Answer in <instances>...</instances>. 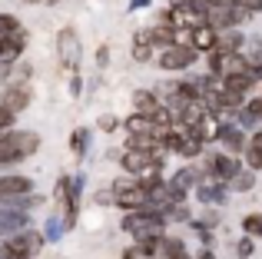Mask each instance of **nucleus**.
<instances>
[{
    "label": "nucleus",
    "mask_w": 262,
    "mask_h": 259,
    "mask_svg": "<svg viewBox=\"0 0 262 259\" xmlns=\"http://www.w3.org/2000/svg\"><path fill=\"white\" fill-rule=\"evenodd\" d=\"M133 60H136V63H149V60H153L149 30H136V37H133Z\"/></svg>",
    "instance_id": "16"
},
{
    "label": "nucleus",
    "mask_w": 262,
    "mask_h": 259,
    "mask_svg": "<svg viewBox=\"0 0 262 259\" xmlns=\"http://www.w3.org/2000/svg\"><path fill=\"white\" fill-rule=\"evenodd\" d=\"M113 203H116V206H123L126 213H136V209H146V206H149V193L140 186V183H133L129 189L116 193V196H113Z\"/></svg>",
    "instance_id": "8"
},
{
    "label": "nucleus",
    "mask_w": 262,
    "mask_h": 259,
    "mask_svg": "<svg viewBox=\"0 0 262 259\" xmlns=\"http://www.w3.org/2000/svg\"><path fill=\"white\" fill-rule=\"evenodd\" d=\"M236 4L246 10V17H249V13H262V0H236Z\"/></svg>",
    "instance_id": "33"
},
{
    "label": "nucleus",
    "mask_w": 262,
    "mask_h": 259,
    "mask_svg": "<svg viewBox=\"0 0 262 259\" xmlns=\"http://www.w3.org/2000/svg\"><path fill=\"white\" fill-rule=\"evenodd\" d=\"M100 130H103V133H113V130H116V117H100Z\"/></svg>",
    "instance_id": "36"
},
{
    "label": "nucleus",
    "mask_w": 262,
    "mask_h": 259,
    "mask_svg": "<svg viewBox=\"0 0 262 259\" xmlns=\"http://www.w3.org/2000/svg\"><path fill=\"white\" fill-rule=\"evenodd\" d=\"M123 233H129L136 243H153L163 236L166 229V220H163L156 209H136V213H126L123 216Z\"/></svg>",
    "instance_id": "1"
},
{
    "label": "nucleus",
    "mask_w": 262,
    "mask_h": 259,
    "mask_svg": "<svg viewBox=\"0 0 262 259\" xmlns=\"http://www.w3.org/2000/svg\"><path fill=\"white\" fill-rule=\"evenodd\" d=\"M186 10H192V13H199V17H206L209 13V0H186Z\"/></svg>",
    "instance_id": "31"
},
{
    "label": "nucleus",
    "mask_w": 262,
    "mask_h": 259,
    "mask_svg": "<svg viewBox=\"0 0 262 259\" xmlns=\"http://www.w3.org/2000/svg\"><path fill=\"white\" fill-rule=\"evenodd\" d=\"M120 163H123V169H126V173H149V169H153V173H160V166H163V160L160 156H149V153H136V149H126V153L120 156Z\"/></svg>",
    "instance_id": "7"
},
{
    "label": "nucleus",
    "mask_w": 262,
    "mask_h": 259,
    "mask_svg": "<svg viewBox=\"0 0 262 259\" xmlns=\"http://www.w3.org/2000/svg\"><path fill=\"white\" fill-rule=\"evenodd\" d=\"M24 27H20V20L13 17V13H0V40L10 37V33H20Z\"/></svg>",
    "instance_id": "25"
},
{
    "label": "nucleus",
    "mask_w": 262,
    "mask_h": 259,
    "mask_svg": "<svg viewBox=\"0 0 262 259\" xmlns=\"http://www.w3.org/2000/svg\"><path fill=\"white\" fill-rule=\"evenodd\" d=\"M243 47H246V33L239 30L216 33V53H243Z\"/></svg>",
    "instance_id": "13"
},
{
    "label": "nucleus",
    "mask_w": 262,
    "mask_h": 259,
    "mask_svg": "<svg viewBox=\"0 0 262 259\" xmlns=\"http://www.w3.org/2000/svg\"><path fill=\"white\" fill-rule=\"evenodd\" d=\"M209 4H212V0H209Z\"/></svg>",
    "instance_id": "45"
},
{
    "label": "nucleus",
    "mask_w": 262,
    "mask_h": 259,
    "mask_svg": "<svg viewBox=\"0 0 262 259\" xmlns=\"http://www.w3.org/2000/svg\"><path fill=\"white\" fill-rule=\"evenodd\" d=\"M70 93H73V97H80V93H83V80H80L77 73H73V80H70Z\"/></svg>",
    "instance_id": "37"
},
{
    "label": "nucleus",
    "mask_w": 262,
    "mask_h": 259,
    "mask_svg": "<svg viewBox=\"0 0 262 259\" xmlns=\"http://www.w3.org/2000/svg\"><path fill=\"white\" fill-rule=\"evenodd\" d=\"M30 226V213H17V209H0V240L20 233Z\"/></svg>",
    "instance_id": "11"
},
{
    "label": "nucleus",
    "mask_w": 262,
    "mask_h": 259,
    "mask_svg": "<svg viewBox=\"0 0 262 259\" xmlns=\"http://www.w3.org/2000/svg\"><path fill=\"white\" fill-rule=\"evenodd\" d=\"M203 146H206V143H199L192 133H186V130H183V136H179V143H176V153L183 156V160H196V156L203 153Z\"/></svg>",
    "instance_id": "18"
},
{
    "label": "nucleus",
    "mask_w": 262,
    "mask_h": 259,
    "mask_svg": "<svg viewBox=\"0 0 262 259\" xmlns=\"http://www.w3.org/2000/svg\"><path fill=\"white\" fill-rule=\"evenodd\" d=\"M43 243H57L60 236H63V223H60V216H47V223H43Z\"/></svg>",
    "instance_id": "23"
},
{
    "label": "nucleus",
    "mask_w": 262,
    "mask_h": 259,
    "mask_svg": "<svg viewBox=\"0 0 262 259\" xmlns=\"http://www.w3.org/2000/svg\"><path fill=\"white\" fill-rule=\"evenodd\" d=\"M149 4H153V0H129L126 10H143V7H149Z\"/></svg>",
    "instance_id": "38"
},
{
    "label": "nucleus",
    "mask_w": 262,
    "mask_h": 259,
    "mask_svg": "<svg viewBox=\"0 0 262 259\" xmlns=\"http://www.w3.org/2000/svg\"><path fill=\"white\" fill-rule=\"evenodd\" d=\"M256 83H259V80L252 77V73H232V77H223V87L232 90V93H239V97H246Z\"/></svg>",
    "instance_id": "15"
},
{
    "label": "nucleus",
    "mask_w": 262,
    "mask_h": 259,
    "mask_svg": "<svg viewBox=\"0 0 262 259\" xmlns=\"http://www.w3.org/2000/svg\"><path fill=\"white\" fill-rule=\"evenodd\" d=\"M173 259H192V256H189V253H179V256H173Z\"/></svg>",
    "instance_id": "42"
},
{
    "label": "nucleus",
    "mask_w": 262,
    "mask_h": 259,
    "mask_svg": "<svg viewBox=\"0 0 262 259\" xmlns=\"http://www.w3.org/2000/svg\"><path fill=\"white\" fill-rule=\"evenodd\" d=\"M123 130H126L129 136H153V123H149V117H143V113H129V117L123 120Z\"/></svg>",
    "instance_id": "17"
},
{
    "label": "nucleus",
    "mask_w": 262,
    "mask_h": 259,
    "mask_svg": "<svg viewBox=\"0 0 262 259\" xmlns=\"http://www.w3.org/2000/svg\"><path fill=\"white\" fill-rule=\"evenodd\" d=\"M196 259H216V253H212L209 246H203V249H199V253H196Z\"/></svg>",
    "instance_id": "40"
},
{
    "label": "nucleus",
    "mask_w": 262,
    "mask_h": 259,
    "mask_svg": "<svg viewBox=\"0 0 262 259\" xmlns=\"http://www.w3.org/2000/svg\"><path fill=\"white\" fill-rule=\"evenodd\" d=\"M156 63H160V67H163L166 73L189 70V67L196 63V50H192V47H183V44H176V47H169V50H163Z\"/></svg>",
    "instance_id": "4"
},
{
    "label": "nucleus",
    "mask_w": 262,
    "mask_h": 259,
    "mask_svg": "<svg viewBox=\"0 0 262 259\" xmlns=\"http://www.w3.org/2000/svg\"><path fill=\"white\" fill-rule=\"evenodd\" d=\"M7 73H10V67H7V63H0V83H4V77H7Z\"/></svg>",
    "instance_id": "41"
},
{
    "label": "nucleus",
    "mask_w": 262,
    "mask_h": 259,
    "mask_svg": "<svg viewBox=\"0 0 262 259\" xmlns=\"http://www.w3.org/2000/svg\"><path fill=\"white\" fill-rule=\"evenodd\" d=\"M83 186H86V176L83 173H77L70 180V193H67V200H73V203H80V196H83ZM63 200V203H67Z\"/></svg>",
    "instance_id": "28"
},
{
    "label": "nucleus",
    "mask_w": 262,
    "mask_h": 259,
    "mask_svg": "<svg viewBox=\"0 0 262 259\" xmlns=\"http://www.w3.org/2000/svg\"><path fill=\"white\" fill-rule=\"evenodd\" d=\"M249 146H259L262 149V130H256V133L249 136Z\"/></svg>",
    "instance_id": "39"
},
{
    "label": "nucleus",
    "mask_w": 262,
    "mask_h": 259,
    "mask_svg": "<svg viewBox=\"0 0 262 259\" xmlns=\"http://www.w3.org/2000/svg\"><path fill=\"white\" fill-rule=\"evenodd\" d=\"M243 156H246V169H249V173H259L262 169V149L259 146H246Z\"/></svg>",
    "instance_id": "26"
},
{
    "label": "nucleus",
    "mask_w": 262,
    "mask_h": 259,
    "mask_svg": "<svg viewBox=\"0 0 262 259\" xmlns=\"http://www.w3.org/2000/svg\"><path fill=\"white\" fill-rule=\"evenodd\" d=\"M70 149H73V156H86V149H90V130L86 126H77L70 133Z\"/></svg>",
    "instance_id": "22"
},
{
    "label": "nucleus",
    "mask_w": 262,
    "mask_h": 259,
    "mask_svg": "<svg viewBox=\"0 0 262 259\" xmlns=\"http://www.w3.org/2000/svg\"><path fill=\"white\" fill-rule=\"evenodd\" d=\"M189 47L192 50H206V53H212L216 50V30H212V27H196V30H189Z\"/></svg>",
    "instance_id": "14"
},
{
    "label": "nucleus",
    "mask_w": 262,
    "mask_h": 259,
    "mask_svg": "<svg viewBox=\"0 0 262 259\" xmlns=\"http://www.w3.org/2000/svg\"><path fill=\"white\" fill-rule=\"evenodd\" d=\"M179 253H186L183 240H173V236H160V240H156V256L173 259V256H179Z\"/></svg>",
    "instance_id": "21"
},
{
    "label": "nucleus",
    "mask_w": 262,
    "mask_h": 259,
    "mask_svg": "<svg viewBox=\"0 0 262 259\" xmlns=\"http://www.w3.org/2000/svg\"><path fill=\"white\" fill-rule=\"evenodd\" d=\"M212 136L226 146V156H243V149L249 146V136H246L239 126H232V123H216V133Z\"/></svg>",
    "instance_id": "5"
},
{
    "label": "nucleus",
    "mask_w": 262,
    "mask_h": 259,
    "mask_svg": "<svg viewBox=\"0 0 262 259\" xmlns=\"http://www.w3.org/2000/svg\"><path fill=\"white\" fill-rule=\"evenodd\" d=\"M24 47H27V33H24V30H20V33H10V37H4V40H0V63L13 67V60H20Z\"/></svg>",
    "instance_id": "12"
},
{
    "label": "nucleus",
    "mask_w": 262,
    "mask_h": 259,
    "mask_svg": "<svg viewBox=\"0 0 262 259\" xmlns=\"http://www.w3.org/2000/svg\"><path fill=\"white\" fill-rule=\"evenodd\" d=\"M4 246H7V253H10L13 259H33L43 249V236L37 233V229H20V233H13V236H7L4 240Z\"/></svg>",
    "instance_id": "2"
},
{
    "label": "nucleus",
    "mask_w": 262,
    "mask_h": 259,
    "mask_svg": "<svg viewBox=\"0 0 262 259\" xmlns=\"http://www.w3.org/2000/svg\"><path fill=\"white\" fill-rule=\"evenodd\" d=\"M106 63H110V47H100V50H96V67L103 70Z\"/></svg>",
    "instance_id": "35"
},
{
    "label": "nucleus",
    "mask_w": 262,
    "mask_h": 259,
    "mask_svg": "<svg viewBox=\"0 0 262 259\" xmlns=\"http://www.w3.org/2000/svg\"><path fill=\"white\" fill-rule=\"evenodd\" d=\"M47 4H60V0H47Z\"/></svg>",
    "instance_id": "44"
},
{
    "label": "nucleus",
    "mask_w": 262,
    "mask_h": 259,
    "mask_svg": "<svg viewBox=\"0 0 262 259\" xmlns=\"http://www.w3.org/2000/svg\"><path fill=\"white\" fill-rule=\"evenodd\" d=\"M57 53H60V63H63L67 70L77 73L80 57H83V47H80V37H77L73 27H63V30L57 33Z\"/></svg>",
    "instance_id": "3"
},
{
    "label": "nucleus",
    "mask_w": 262,
    "mask_h": 259,
    "mask_svg": "<svg viewBox=\"0 0 262 259\" xmlns=\"http://www.w3.org/2000/svg\"><path fill=\"white\" fill-rule=\"evenodd\" d=\"M93 200H96V206H110V203H113V189H96V196H93Z\"/></svg>",
    "instance_id": "34"
},
{
    "label": "nucleus",
    "mask_w": 262,
    "mask_h": 259,
    "mask_svg": "<svg viewBox=\"0 0 262 259\" xmlns=\"http://www.w3.org/2000/svg\"><path fill=\"white\" fill-rule=\"evenodd\" d=\"M232 126H239V130L256 126V130H259V117H256V113H249L246 106H239V110H236V123H232Z\"/></svg>",
    "instance_id": "27"
},
{
    "label": "nucleus",
    "mask_w": 262,
    "mask_h": 259,
    "mask_svg": "<svg viewBox=\"0 0 262 259\" xmlns=\"http://www.w3.org/2000/svg\"><path fill=\"white\" fill-rule=\"evenodd\" d=\"M196 196L203 206H223L226 203V183L219 180H199L196 183Z\"/></svg>",
    "instance_id": "9"
},
{
    "label": "nucleus",
    "mask_w": 262,
    "mask_h": 259,
    "mask_svg": "<svg viewBox=\"0 0 262 259\" xmlns=\"http://www.w3.org/2000/svg\"><path fill=\"white\" fill-rule=\"evenodd\" d=\"M179 4H186V0H173V7H179Z\"/></svg>",
    "instance_id": "43"
},
{
    "label": "nucleus",
    "mask_w": 262,
    "mask_h": 259,
    "mask_svg": "<svg viewBox=\"0 0 262 259\" xmlns=\"http://www.w3.org/2000/svg\"><path fill=\"white\" fill-rule=\"evenodd\" d=\"M133 106H136V113L149 117V113L160 106V97H156L153 90H133Z\"/></svg>",
    "instance_id": "20"
},
{
    "label": "nucleus",
    "mask_w": 262,
    "mask_h": 259,
    "mask_svg": "<svg viewBox=\"0 0 262 259\" xmlns=\"http://www.w3.org/2000/svg\"><path fill=\"white\" fill-rule=\"evenodd\" d=\"M27 193H33L30 176H20V173L0 176V200H7V196H27Z\"/></svg>",
    "instance_id": "10"
},
{
    "label": "nucleus",
    "mask_w": 262,
    "mask_h": 259,
    "mask_svg": "<svg viewBox=\"0 0 262 259\" xmlns=\"http://www.w3.org/2000/svg\"><path fill=\"white\" fill-rule=\"evenodd\" d=\"M252 253H256V240H249V236H243V240L236 243V256H239V259H249Z\"/></svg>",
    "instance_id": "30"
},
{
    "label": "nucleus",
    "mask_w": 262,
    "mask_h": 259,
    "mask_svg": "<svg viewBox=\"0 0 262 259\" xmlns=\"http://www.w3.org/2000/svg\"><path fill=\"white\" fill-rule=\"evenodd\" d=\"M149 44L160 47V50H169V47H176V30H173V27H166V24L153 27V30H149Z\"/></svg>",
    "instance_id": "19"
},
{
    "label": "nucleus",
    "mask_w": 262,
    "mask_h": 259,
    "mask_svg": "<svg viewBox=\"0 0 262 259\" xmlns=\"http://www.w3.org/2000/svg\"><path fill=\"white\" fill-rule=\"evenodd\" d=\"M232 186H236L239 193H249V189L256 186V173H249V169H243V173H239L236 180H232Z\"/></svg>",
    "instance_id": "29"
},
{
    "label": "nucleus",
    "mask_w": 262,
    "mask_h": 259,
    "mask_svg": "<svg viewBox=\"0 0 262 259\" xmlns=\"http://www.w3.org/2000/svg\"><path fill=\"white\" fill-rule=\"evenodd\" d=\"M67 193H70V176L57 180V189H53V200H60V203H63V200H67Z\"/></svg>",
    "instance_id": "32"
},
{
    "label": "nucleus",
    "mask_w": 262,
    "mask_h": 259,
    "mask_svg": "<svg viewBox=\"0 0 262 259\" xmlns=\"http://www.w3.org/2000/svg\"><path fill=\"white\" fill-rule=\"evenodd\" d=\"M33 93L27 83H13V87H4V97H0V110H7L10 117H17V113H24L27 106H30Z\"/></svg>",
    "instance_id": "6"
},
{
    "label": "nucleus",
    "mask_w": 262,
    "mask_h": 259,
    "mask_svg": "<svg viewBox=\"0 0 262 259\" xmlns=\"http://www.w3.org/2000/svg\"><path fill=\"white\" fill-rule=\"evenodd\" d=\"M243 233L249 240H262V213H249L243 220Z\"/></svg>",
    "instance_id": "24"
}]
</instances>
